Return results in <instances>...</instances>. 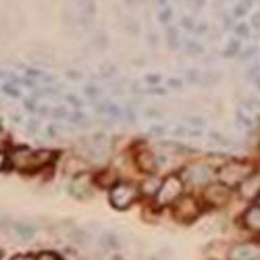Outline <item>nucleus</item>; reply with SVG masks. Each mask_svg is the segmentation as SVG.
<instances>
[{"mask_svg": "<svg viewBox=\"0 0 260 260\" xmlns=\"http://www.w3.org/2000/svg\"><path fill=\"white\" fill-rule=\"evenodd\" d=\"M146 40H148V46H150V48H156V46H158V34H156V31H148Z\"/></svg>", "mask_w": 260, "mask_h": 260, "instance_id": "nucleus-32", "label": "nucleus"}, {"mask_svg": "<svg viewBox=\"0 0 260 260\" xmlns=\"http://www.w3.org/2000/svg\"><path fill=\"white\" fill-rule=\"evenodd\" d=\"M235 36H237V40L240 38H250V25L248 23H237L235 25Z\"/></svg>", "mask_w": 260, "mask_h": 260, "instance_id": "nucleus-27", "label": "nucleus"}, {"mask_svg": "<svg viewBox=\"0 0 260 260\" xmlns=\"http://www.w3.org/2000/svg\"><path fill=\"white\" fill-rule=\"evenodd\" d=\"M204 3H206V0H185V5H187L189 9H202Z\"/></svg>", "mask_w": 260, "mask_h": 260, "instance_id": "nucleus-39", "label": "nucleus"}, {"mask_svg": "<svg viewBox=\"0 0 260 260\" xmlns=\"http://www.w3.org/2000/svg\"><path fill=\"white\" fill-rule=\"evenodd\" d=\"M138 165L144 169V171H148V173H152L154 169H156V156L150 152V150H144V152H140L138 154Z\"/></svg>", "mask_w": 260, "mask_h": 260, "instance_id": "nucleus-13", "label": "nucleus"}, {"mask_svg": "<svg viewBox=\"0 0 260 260\" xmlns=\"http://www.w3.org/2000/svg\"><path fill=\"white\" fill-rule=\"evenodd\" d=\"M258 104H260V100H258L256 96H246V98L242 100V106L246 108V111H256Z\"/></svg>", "mask_w": 260, "mask_h": 260, "instance_id": "nucleus-24", "label": "nucleus"}, {"mask_svg": "<svg viewBox=\"0 0 260 260\" xmlns=\"http://www.w3.org/2000/svg\"><path fill=\"white\" fill-rule=\"evenodd\" d=\"M140 196V189L129 183V181H117L111 189H108V202L117 210H127Z\"/></svg>", "mask_w": 260, "mask_h": 260, "instance_id": "nucleus-2", "label": "nucleus"}, {"mask_svg": "<svg viewBox=\"0 0 260 260\" xmlns=\"http://www.w3.org/2000/svg\"><path fill=\"white\" fill-rule=\"evenodd\" d=\"M9 154V167L21 173H31V160H34V150L27 146H15L7 150Z\"/></svg>", "mask_w": 260, "mask_h": 260, "instance_id": "nucleus-6", "label": "nucleus"}, {"mask_svg": "<svg viewBox=\"0 0 260 260\" xmlns=\"http://www.w3.org/2000/svg\"><path fill=\"white\" fill-rule=\"evenodd\" d=\"M11 260H38V256H34V254H15Z\"/></svg>", "mask_w": 260, "mask_h": 260, "instance_id": "nucleus-42", "label": "nucleus"}, {"mask_svg": "<svg viewBox=\"0 0 260 260\" xmlns=\"http://www.w3.org/2000/svg\"><path fill=\"white\" fill-rule=\"evenodd\" d=\"M185 54L187 56H202L204 54V46L196 40H187L185 42Z\"/></svg>", "mask_w": 260, "mask_h": 260, "instance_id": "nucleus-16", "label": "nucleus"}, {"mask_svg": "<svg viewBox=\"0 0 260 260\" xmlns=\"http://www.w3.org/2000/svg\"><path fill=\"white\" fill-rule=\"evenodd\" d=\"M125 5H129V7H134V5H138V0H123Z\"/></svg>", "mask_w": 260, "mask_h": 260, "instance_id": "nucleus-50", "label": "nucleus"}, {"mask_svg": "<svg viewBox=\"0 0 260 260\" xmlns=\"http://www.w3.org/2000/svg\"><path fill=\"white\" fill-rule=\"evenodd\" d=\"M13 231L17 233L19 240H31V237L36 235V227L29 225V223H13Z\"/></svg>", "mask_w": 260, "mask_h": 260, "instance_id": "nucleus-14", "label": "nucleus"}, {"mask_svg": "<svg viewBox=\"0 0 260 260\" xmlns=\"http://www.w3.org/2000/svg\"><path fill=\"white\" fill-rule=\"evenodd\" d=\"M167 42H169V50H177L179 48V34H177V29L175 27H169L167 29Z\"/></svg>", "mask_w": 260, "mask_h": 260, "instance_id": "nucleus-18", "label": "nucleus"}, {"mask_svg": "<svg viewBox=\"0 0 260 260\" xmlns=\"http://www.w3.org/2000/svg\"><path fill=\"white\" fill-rule=\"evenodd\" d=\"M256 52H258V48H256V46H248V50H246V52H242L240 56H242V58H250V56H254Z\"/></svg>", "mask_w": 260, "mask_h": 260, "instance_id": "nucleus-43", "label": "nucleus"}, {"mask_svg": "<svg viewBox=\"0 0 260 260\" xmlns=\"http://www.w3.org/2000/svg\"><path fill=\"white\" fill-rule=\"evenodd\" d=\"M256 75H260V62L250 64V67L246 69V73H244V77H246L248 81H254V79H256Z\"/></svg>", "mask_w": 260, "mask_h": 260, "instance_id": "nucleus-25", "label": "nucleus"}, {"mask_svg": "<svg viewBox=\"0 0 260 260\" xmlns=\"http://www.w3.org/2000/svg\"><path fill=\"white\" fill-rule=\"evenodd\" d=\"M258 202H260V196H258Z\"/></svg>", "mask_w": 260, "mask_h": 260, "instance_id": "nucleus-53", "label": "nucleus"}, {"mask_svg": "<svg viewBox=\"0 0 260 260\" xmlns=\"http://www.w3.org/2000/svg\"><path fill=\"white\" fill-rule=\"evenodd\" d=\"M185 123L189 127H198V129H202L206 125V121L202 117H198V115H185Z\"/></svg>", "mask_w": 260, "mask_h": 260, "instance_id": "nucleus-23", "label": "nucleus"}, {"mask_svg": "<svg viewBox=\"0 0 260 260\" xmlns=\"http://www.w3.org/2000/svg\"><path fill=\"white\" fill-rule=\"evenodd\" d=\"M146 64V56H136L134 58V67H144Z\"/></svg>", "mask_w": 260, "mask_h": 260, "instance_id": "nucleus-45", "label": "nucleus"}, {"mask_svg": "<svg viewBox=\"0 0 260 260\" xmlns=\"http://www.w3.org/2000/svg\"><path fill=\"white\" fill-rule=\"evenodd\" d=\"M181 27L193 31V27H196V21H193L191 17H183V19H181Z\"/></svg>", "mask_w": 260, "mask_h": 260, "instance_id": "nucleus-35", "label": "nucleus"}, {"mask_svg": "<svg viewBox=\"0 0 260 260\" xmlns=\"http://www.w3.org/2000/svg\"><path fill=\"white\" fill-rule=\"evenodd\" d=\"M240 46H242V42L240 40H231L229 44H227V48L223 50V56H235V54H240Z\"/></svg>", "mask_w": 260, "mask_h": 260, "instance_id": "nucleus-20", "label": "nucleus"}, {"mask_svg": "<svg viewBox=\"0 0 260 260\" xmlns=\"http://www.w3.org/2000/svg\"><path fill=\"white\" fill-rule=\"evenodd\" d=\"M156 19L160 21L162 25H169V23H171V19H173V11H171L169 7H167V9H160V11H158V17H156Z\"/></svg>", "mask_w": 260, "mask_h": 260, "instance_id": "nucleus-26", "label": "nucleus"}, {"mask_svg": "<svg viewBox=\"0 0 260 260\" xmlns=\"http://www.w3.org/2000/svg\"><path fill=\"white\" fill-rule=\"evenodd\" d=\"M240 193L244 200H258L260 196V175L258 173H252V175L240 185Z\"/></svg>", "mask_w": 260, "mask_h": 260, "instance_id": "nucleus-11", "label": "nucleus"}, {"mask_svg": "<svg viewBox=\"0 0 260 260\" xmlns=\"http://www.w3.org/2000/svg\"><path fill=\"white\" fill-rule=\"evenodd\" d=\"M169 88H173V90H181V88H183V79L171 77V79H169Z\"/></svg>", "mask_w": 260, "mask_h": 260, "instance_id": "nucleus-36", "label": "nucleus"}, {"mask_svg": "<svg viewBox=\"0 0 260 260\" xmlns=\"http://www.w3.org/2000/svg\"><path fill=\"white\" fill-rule=\"evenodd\" d=\"M248 11H250V9H248L246 5H242V3H240V5H235V9H233V13H231V15H233L235 19H242L244 15H248Z\"/></svg>", "mask_w": 260, "mask_h": 260, "instance_id": "nucleus-31", "label": "nucleus"}, {"mask_svg": "<svg viewBox=\"0 0 260 260\" xmlns=\"http://www.w3.org/2000/svg\"><path fill=\"white\" fill-rule=\"evenodd\" d=\"M148 134L152 136V138H162L167 134V127L165 125H152V127L148 129Z\"/></svg>", "mask_w": 260, "mask_h": 260, "instance_id": "nucleus-30", "label": "nucleus"}, {"mask_svg": "<svg viewBox=\"0 0 260 260\" xmlns=\"http://www.w3.org/2000/svg\"><path fill=\"white\" fill-rule=\"evenodd\" d=\"M223 79V73L221 71H202V85H216V83H221Z\"/></svg>", "mask_w": 260, "mask_h": 260, "instance_id": "nucleus-15", "label": "nucleus"}, {"mask_svg": "<svg viewBox=\"0 0 260 260\" xmlns=\"http://www.w3.org/2000/svg\"><path fill=\"white\" fill-rule=\"evenodd\" d=\"M123 29H125L129 36H140L142 25H140L138 19H125V21H123Z\"/></svg>", "mask_w": 260, "mask_h": 260, "instance_id": "nucleus-17", "label": "nucleus"}, {"mask_svg": "<svg viewBox=\"0 0 260 260\" xmlns=\"http://www.w3.org/2000/svg\"><path fill=\"white\" fill-rule=\"evenodd\" d=\"M260 248L254 244H237L229 250V260H258Z\"/></svg>", "mask_w": 260, "mask_h": 260, "instance_id": "nucleus-10", "label": "nucleus"}, {"mask_svg": "<svg viewBox=\"0 0 260 260\" xmlns=\"http://www.w3.org/2000/svg\"><path fill=\"white\" fill-rule=\"evenodd\" d=\"M254 173V167L248 162H235V160H227L225 165L219 167V181L227 187H235V185H242L250 175Z\"/></svg>", "mask_w": 260, "mask_h": 260, "instance_id": "nucleus-1", "label": "nucleus"}, {"mask_svg": "<svg viewBox=\"0 0 260 260\" xmlns=\"http://www.w3.org/2000/svg\"><path fill=\"white\" fill-rule=\"evenodd\" d=\"M185 83H189V85H202V71L200 69H189L185 73Z\"/></svg>", "mask_w": 260, "mask_h": 260, "instance_id": "nucleus-19", "label": "nucleus"}, {"mask_svg": "<svg viewBox=\"0 0 260 260\" xmlns=\"http://www.w3.org/2000/svg\"><path fill=\"white\" fill-rule=\"evenodd\" d=\"M229 193H231L229 187L219 181V183H208L204 196H206V200H208L212 206H223V204H227V200H229Z\"/></svg>", "mask_w": 260, "mask_h": 260, "instance_id": "nucleus-8", "label": "nucleus"}, {"mask_svg": "<svg viewBox=\"0 0 260 260\" xmlns=\"http://www.w3.org/2000/svg\"><path fill=\"white\" fill-rule=\"evenodd\" d=\"M254 88L260 90V75H256V79H254Z\"/></svg>", "mask_w": 260, "mask_h": 260, "instance_id": "nucleus-49", "label": "nucleus"}, {"mask_svg": "<svg viewBox=\"0 0 260 260\" xmlns=\"http://www.w3.org/2000/svg\"><path fill=\"white\" fill-rule=\"evenodd\" d=\"M94 187H96V177L92 175V173L83 171V173L73 175V179L69 183V193L77 200H85L94 193Z\"/></svg>", "mask_w": 260, "mask_h": 260, "instance_id": "nucleus-4", "label": "nucleus"}, {"mask_svg": "<svg viewBox=\"0 0 260 260\" xmlns=\"http://www.w3.org/2000/svg\"><path fill=\"white\" fill-rule=\"evenodd\" d=\"M85 94L92 96V100H98V98H100V90L94 88V85H88V88H85Z\"/></svg>", "mask_w": 260, "mask_h": 260, "instance_id": "nucleus-37", "label": "nucleus"}, {"mask_svg": "<svg viewBox=\"0 0 260 260\" xmlns=\"http://www.w3.org/2000/svg\"><path fill=\"white\" fill-rule=\"evenodd\" d=\"M160 183L162 181H158V179H148L146 181V189H142L144 193H148V196H156V191H158V187H160Z\"/></svg>", "mask_w": 260, "mask_h": 260, "instance_id": "nucleus-21", "label": "nucleus"}, {"mask_svg": "<svg viewBox=\"0 0 260 260\" xmlns=\"http://www.w3.org/2000/svg\"><path fill=\"white\" fill-rule=\"evenodd\" d=\"M100 75L102 77H113V75H117V69L113 67V64H104V67L100 69Z\"/></svg>", "mask_w": 260, "mask_h": 260, "instance_id": "nucleus-33", "label": "nucleus"}, {"mask_svg": "<svg viewBox=\"0 0 260 260\" xmlns=\"http://www.w3.org/2000/svg\"><path fill=\"white\" fill-rule=\"evenodd\" d=\"M94 44H96L100 50H104V46H106V36H104V34H98L96 40H94Z\"/></svg>", "mask_w": 260, "mask_h": 260, "instance_id": "nucleus-40", "label": "nucleus"}, {"mask_svg": "<svg viewBox=\"0 0 260 260\" xmlns=\"http://www.w3.org/2000/svg\"><path fill=\"white\" fill-rule=\"evenodd\" d=\"M183 193V179L179 175H169L162 179L158 191H156V204L158 206H169V204H175Z\"/></svg>", "mask_w": 260, "mask_h": 260, "instance_id": "nucleus-3", "label": "nucleus"}, {"mask_svg": "<svg viewBox=\"0 0 260 260\" xmlns=\"http://www.w3.org/2000/svg\"><path fill=\"white\" fill-rule=\"evenodd\" d=\"M9 144V136H7V132L3 127H0V150H5V146Z\"/></svg>", "mask_w": 260, "mask_h": 260, "instance_id": "nucleus-41", "label": "nucleus"}, {"mask_svg": "<svg viewBox=\"0 0 260 260\" xmlns=\"http://www.w3.org/2000/svg\"><path fill=\"white\" fill-rule=\"evenodd\" d=\"M193 34H198V36L208 34V23H196V27H193Z\"/></svg>", "mask_w": 260, "mask_h": 260, "instance_id": "nucleus-38", "label": "nucleus"}, {"mask_svg": "<svg viewBox=\"0 0 260 260\" xmlns=\"http://www.w3.org/2000/svg\"><path fill=\"white\" fill-rule=\"evenodd\" d=\"M235 119H237V125H244V127H254V121L248 117V115H244L242 111H237V115H235Z\"/></svg>", "mask_w": 260, "mask_h": 260, "instance_id": "nucleus-28", "label": "nucleus"}, {"mask_svg": "<svg viewBox=\"0 0 260 260\" xmlns=\"http://www.w3.org/2000/svg\"><path fill=\"white\" fill-rule=\"evenodd\" d=\"M173 210H175V219H179L181 223H189L200 214V204L191 196H181L173 204Z\"/></svg>", "mask_w": 260, "mask_h": 260, "instance_id": "nucleus-7", "label": "nucleus"}, {"mask_svg": "<svg viewBox=\"0 0 260 260\" xmlns=\"http://www.w3.org/2000/svg\"><path fill=\"white\" fill-rule=\"evenodd\" d=\"M154 3H156L158 11H160V9H167V7H169V5H167V0H154Z\"/></svg>", "mask_w": 260, "mask_h": 260, "instance_id": "nucleus-48", "label": "nucleus"}, {"mask_svg": "<svg viewBox=\"0 0 260 260\" xmlns=\"http://www.w3.org/2000/svg\"><path fill=\"white\" fill-rule=\"evenodd\" d=\"M9 169V154L7 150H0V173Z\"/></svg>", "mask_w": 260, "mask_h": 260, "instance_id": "nucleus-34", "label": "nucleus"}, {"mask_svg": "<svg viewBox=\"0 0 260 260\" xmlns=\"http://www.w3.org/2000/svg\"><path fill=\"white\" fill-rule=\"evenodd\" d=\"M58 158V152L50 148H42V150H34V160H31V173L36 171H42L46 167H52L54 160Z\"/></svg>", "mask_w": 260, "mask_h": 260, "instance_id": "nucleus-9", "label": "nucleus"}, {"mask_svg": "<svg viewBox=\"0 0 260 260\" xmlns=\"http://www.w3.org/2000/svg\"><path fill=\"white\" fill-rule=\"evenodd\" d=\"M244 225L252 231H260V206H252L246 216H244Z\"/></svg>", "mask_w": 260, "mask_h": 260, "instance_id": "nucleus-12", "label": "nucleus"}, {"mask_svg": "<svg viewBox=\"0 0 260 260\" xmlns=\"http://www.w3.org/2000/svg\"><path fill=\"white\" fill-rule=\"evenodd\" d=\"M0 229H3V221H0Z\"/></svg>", "mask_w": 260, "mask_h": 260, "instance_id": "nucleus-52", "label": "nucleus"}, {"mask_svg": "<svg viewBox=\"0 0 260 260\" xmlns=\"http://www.w3.org/2000/svg\"><path fill=\"white\" fill-rule=\"evenodd\" d=\"M144 117H148V119H162V111H160V108H156V106H148L144 111Z\"/></svg>", "mask_w": 260, "mask_h": 260, "instance_id": "nucleus-29", "label": "nucleus"}, {"mask_svg": "<svg viewBox=\"0 0 260 260\" xmlns=\"http://www.w3.org/2000/svg\"><path fill=\"white\" fill-rule=\"evenodd\" d=\"M231 23H233L231 17L229 15H223V27H231Z\"/></svg>", "mask_w": 260, "mask_h": 260, "instance_id": "nucleus-46", "label": "nucleus"}, {"mask_svg": "<svg viewBox=\"0 0 260 260\" xmlns=\"http://www.w3.org/2000/svg\"><path fill=\"white\" fill-rule=\"evenodd\" d=\"M252 27H256V29L260 31V11L252 15Z\"/></svg>", "mask_w": 260, "mask_h": 260, "instance_id": "nucleus-44", "label": "nucleus"}, {"mask_svg": "<svg viewBox=\"0 0 260 260\" xmlns=\"http://www.w3.org/2000/svg\"><path fill=\"white\" fill-rule=\"evenodd\" d=\"M179 177L193 185H208V183H212V167L206 162H193L181 171Z\"/></svg>", "mask_w": 260, "mask_h": 260, "instance_id": "nucleus-5", "label": "nucleus"}, {"mask_svg": "<svg viewBox=\"0 0 260 260\" xmlns=\"http://www.w3.org/2000/svg\"><path fill=\"white\" fill-rule=\"evenodd\" d=\"M138 3H146V0H138Z\"/></svg>", "mask_w": 260, "mask_h": 260, "instance_id": "nucleus-51", "label": "nucleus"}, {"mask_svg": "<svg viewBox=\"0 0 260 260\" xmlns=\"http://www.w3.org/2000/svg\"><path fill=\"white\" fill-rule=\"evenodd\" d=\"M67 100H69V102H71L73 106H81V100H77L75 96H67Z\"/></svg>", "mask_w": 260, "mask_h": 260, "instance_id": "nucleus-47", "label": "nucleus"}, {"mask_svg": "<svg viewBox=\"0 0 260 260\" xmlns=\"http://www.w3.org/2000/svg\"><path fill=\"white\" fill-rule=\"evenodd\" d=\"M144 83L150 85V88H156V85L162 83V75H158V73H148V75L144 77Z\"/></svg>", "mask_w": 260, "mask_h": 260, "instance_id": "nucleus-22", "label": "nucleus"}]
</instances>
